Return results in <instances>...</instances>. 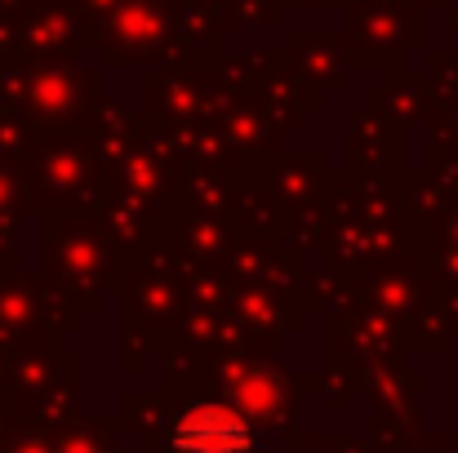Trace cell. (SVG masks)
I'll return each instance as SVG.
<instances>
[{
  "mask_svg": "<svg viewBox=\"0 0 458 453\" xmlns=\"http://www.w3.org/2000/svg\"><path fill=\"white\" fill-rule=\"evenodd\" d=\"M174 453H254V432L236 409L223 405H200L191 414L178 418L174 436H169Z\"/></svg>",
  "mask_w": 458,
  "mask_h": 453,
  "instance_id": "1",
  "label": "cell"
}]
</instances>
